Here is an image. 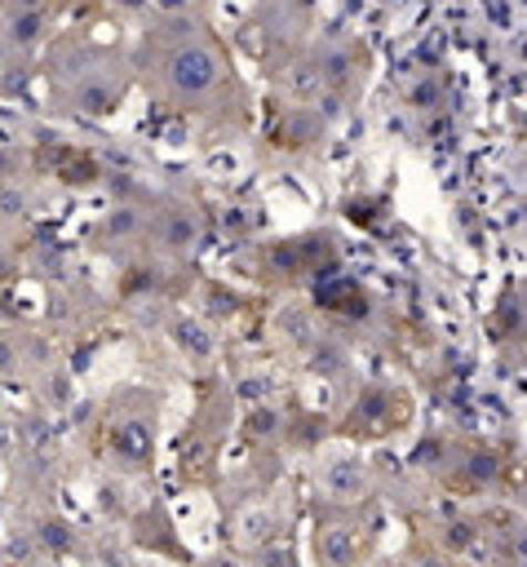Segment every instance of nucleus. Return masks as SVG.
<instances>
[{
    "instance_id": "nucleus-2",
    "label": "nucleus",
    "mask_w": 527,
    "mask_h": 567,
    "mask_svg": "<svg viewBox=\"0 0 527 567\" xmlns=\"http://www.w3.org/2000/svg\"><path fill=\"white\" fill-rule=\"evenodd\" d=\"M35 27H40L35 18H22V22H18V40H31V31H35Z\"/></svg>"
},
{
    "instance_id": "nucleus-1",
    "label": "nucleus",
    "mask_w": 527,
    "mask_h": 567,
    "mask_svg": "<svg viewBox=\"0 0 527 567\" xmlns=\"http://www.w3.org/2000/svg\"><path fill=\"white\" fill-rule=\"evenodd\" d=\"M213 75H217V62H213V53L199 49V44H190V49H182V53L173 58V80H177L182 89H204V84H213Z\"/></svg>"
}]
</instances>
